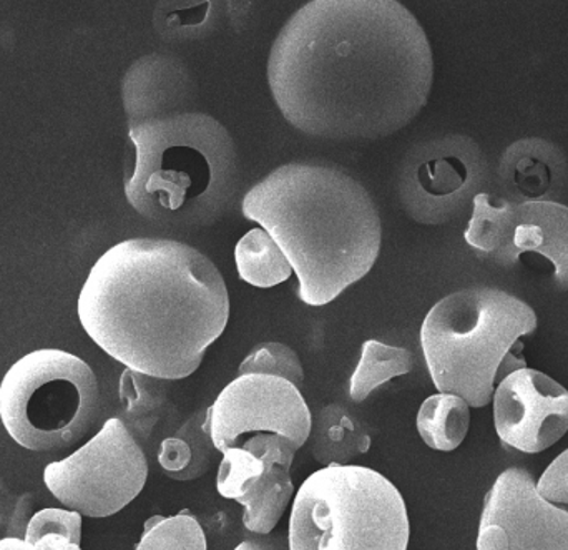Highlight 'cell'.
<instances>
[{
	"mask_svg": "<svg viewBox=\"0 0 568 550\" xmlns=\"http://www.w3.org/2000/svg\"><path fill=\"white\" fill-rule=\"evenodd\" d=\"M240 278L255 288H273L293 275V266L283 249L263 228L246 233L235 248Z\"/></svg>",
	"mask_w": 568,
	"mask_h": 550,
	"instance_id": "20",
	"label": "cell"
},
{
	"mask_svg": "<svg viewBox=\"0 0 568 550\" xmlns=\"http://www.w3.org/2000/svg\"><path fill=\"white\" fill-rule=\"evenodd\" d=\"M265 469L266 462L246 449L230 448L220 462L216 491L222 498L239 502Z\"/></svg>",
	"mask_w": 568,
	"mask_h": 550,
	"instance_id": "26",
	"label": "cell"
},
{
	"mask_svg": "<svg viewBox=\"0 0 568 550\" xmlns=\"http://www.w3.org/2000/svg\"><path fill=\"white\" fill-rule=\"evenodd\" d=\"M80 325L126 369L175 381L192 376L230 319L215 263L186 243L130 238L106 249L77 302Z\"/></svg>",
	"mask_w": 568,
	"mask_h": 550,
	"instance_id": "2",
	"label": "cell"
},
{
	"mask_svg": "<svg viewBox=\"0 0 568 550\" xmlns=\"http://www.w3.org/2000/svg\"><path fill=\"white\" fill-rule=\"evenodd\" d=\"M235 550H290L287 539L282 534L255 536L246 539Z\"/></svg>",
	"mask_w": 568,
	"mask_h": 550,
	"instance_id": "29",
	"label": "cell"
},
{
	"mask_svg": "<svg viewBox=\"0 0 568 550\" xmlns=\"http://www.w3.org/2000/svg\"><path fill=\"white\" fill-rule=\"evenodd\" d=\"M242 212L283 249L306 305L334 302L379 258L383 226L376 203L336 166H278L246 193Z\"/></svg>",
	"mask_w": 568,
	"mask_h": 550,
	"instance_id": "3",
	"label": "cell"
},
{
	"mask_svg": "<svg viewBox=\"0 0 568 550\" xmlns=\"http://www.w3.org/2000/svg\"><path fill=\"white\" fill-rule=\"evenodd\" d=\"M240 376L263 375L286 379L297 389L303 388L304 371L300 356L284 343H262L243 359Z\"/></svg>",
	"mask_w": 568,
	"mask_h": 550,
	"instance_id": "25",
	"label": "cell"
},
{
	"mask_svg": "<svg viewBox=\"0 0 568 550\" xmlns=\"http://www.w3.org/2000/svg\"><path fill=\"white\" fill-rule=\"evenodd\" d=\"M266 73L280 112L304 135L376 142L426 106L434 57L397 0H313L284 23Z\"/></svg>",
	"mask_w": 568,
	"mask_h": 550,
	"instance_id": "1",
	"label": "cell"
},
{
	"mask_svg": "<svg viewBox=\"0 0 568 550\" xmlns=\"http://www.w3.org/2000/svg\"><path fill=\"white\" fill-rule=\"evenodd\" d=\"M410 526L396 486L364 466L331 465L297 489L290 550H407Z\"/></svg>",
	"mask_w": 568,
	"mask_h": 550,
	"instance_id": "6",
	"label": "cell"
},
{
	"mask_svg": "<svg viewBox=\"0 0 568 550\" xmlns=\"http://www.w3.org/2000/svg\"><path fill=\"white\" fill-rule=\"evenodd\" d=\"M129 125L195 112L199 85L192 70L173 53H149L136 60L122 82Z\"/></svg>",
	"mask_w": 568,
	"mask_h": 550,
	"instance_id": "13",
	"label": "cell"
},
{
	"mask_svg": "<svg viewBox=\"0 0 568 550\" xmlns=\"http://www.w3.org/2000/svg\"><path fill=\"white\" fill-rule=\"evenodd\" d=\"M416 426L420 438L430 449L454 451L469 432L470 406L459 396L447 393L429 396L420 405Z\"/></svg>",
	"mask_w": 568,
	"mask_h": 550,
	"instance_id": "19",
	"label": "cell"
},
{
	"mask_svg": "<svg viewBox=\"0 0 568 550\" xmlns=\"http://www.w3.org/2000/svg\"><path fill=\"white\" fill-rule=\"evenodd\" d=\"M0 550H36L26 539L6 538L0 539Z\"/></svg>",
	"mask_w": 568,
	"mask_h": 550,
	"instance_id": "30",
	"label": "cell"
},
{
	"mask_svg": "<svg viewBox=\"0 0 568 550\" xmlns=\"http://www.w3.org/2000/svg\"><path fill=\"white\" fill-rule=\"evenodd\" d=\"M135 550H209V544L199 519L183 509L170 518H150Z\"/></svg>",
	"mask_w": 568,
	"mask_h": 550,
	"instance_id": "23",
	"label": "cell"
},
{
	"mask_svg": "<svg viewBox=\"0 0 568 550\" xmlns=\"http://www.w3.org/2000/svg\"><path fill=\"white\" fill-rule=\"evenodd\" d=\"M95 373L62 349H37L10 366L0 383V421L29 451L70 448L99 416Z\"/></svg>",
	"mask_w": 568,
	"mask_h": 550,
	"instance_id": "7",
	"label": "cell"
},
{
	"mask_svg": "<svg viewBox=\"0 0 568 550\" xmlns=\"http://www.w3.org/2000/svg\"><path fill=\"white\" fill-rule=\"evenodd\" d=\"M477 550H568V512L537 492L526 469H506L487 492Z\"/></svg>",
	"mask_w": 568,
	"mask_h": 550,
	"instance_id": "11",
	"label": "cell"
},
{
	"mask_svg": "<svg viewBox=\"0 0 568 550\" xmlns=\"http://www.w3.org/2000/svg\"><path fill=\"white\" fill-rule=\"evenodd\" d=\"M479 166V149L463 136L414 146L399 172V198L407 215L424 225L453 220L477 189Z\"/></svg>",
	"mask_w": 568,
	"mask_h": 550,
	"instance_id": "10",
	"label": "cell"
},
{
	"mask_svg": "<svg viewBox=\"0 0 568 550\" xmlns=\"http://www.w3.org/2000/svg\"><path fill=\"white\" fill-rule=\"evenodd\" d=\"M536 329V312L526 302L474 286L430 308L420 326V348L437 391L484 408L504 378L527 368L523 339Z\"/></svg>",
	"mask_w": 568,
	"mask_h": 550,
	"instance_id": "5",
	"label": "cell"
},
{
	"mask_svg": "<svg viewBox=\"0 0 568 550\" xmlns=\"http://www.w3.org/2000/svg\"><path fill=\"white\" fill-rule=\"evenodd\" d=\"M294 496L290 468L266 466L265 472L246 489L240 505L245 508L243 526L255 536H268L282 521L284 511Z\"/></svg>",
	"mask_w": 568,
	"mask_h": 550,
	"instance_id": "17",
	"label": "cell"
},
{
	"mask_svg": "<svg viewBox=\"0 0 568 550\" xmlns=\"http://www.w3.org/2000/svg\"><path fill=\"white\" fill-rule=\"evenodd\" d=\"M536 488L546 501L568 505V449L546 469Z\"/></svg>",
	"mask_w": 568,
	"mask_h": 550,
	"instance_id": "28",
	"label": "cell"
},
{
	"mask_svg": "<svg viewBox=\"0 0 568 550\" xmlns=\"http://www.w3.org/2000/svg\"><path fill=\"white\" fill-rule=\"evenodd\" d=\"M527 253L546 258L557 288L568 292V206L552 200L514 202L506 235L493 259L513 266Z\"/></svg>",
	"mask_w": 568,
	"mask_h": 550,
	"instance_id": "14",
	"label": "cell"
},
{
	"mask_svg": "<svg viewBox=\"0 0 568 550\" xmlns=\"http://www.w3.org/2000/svg\"><path fill=\"white\" fill-rule=\"evenodd\" d=\"M149 462L119 418H110L79 451L43 471L47 489L67 508L87 518H109L139 498Z\"/></svg>",
	"mask_w": 568,
	"mask_h": 550,
	"instance_id": "8",
	"label": "cell"
},
{
	"mask_svg": "<svg viewBox=\"0 0 568 550\" xmlns=\"http://www.w3.org/2000/svg\"><path fill=\"white\" fill-rule=\"evenodd\" d=\"M222 10L219 2L162 3L156 10V29L166 40L203 39L222 22Z\"/></svg>",
	"mask_w": 568,
	"mask_h": 550,
	"instance_id": "22",
	"label": "cell"
},
{
	"mask_svg": "<svg viewBox=\"0 0 568 550\" xmlns=\"http://www.w3.org/2000/svg\"><path fill=\"white\" fill-rule=\"evenodd\" d=\"M135 163L125 196L139 215L170 228L219 222L240 192L239 149L215 116L182 113L129 125Z\"/></svg>",
	"mask_w": 568,
	"mask_h": 550,
	"instance_id": "4",
	"label": "cell"
},
{
	"mask_svg": "<svg viewBox=\"0 0 568 550\" xmlns=\"http://www.w3.org/2000/svg\"><path fill=\"white\" fill-rule=\"evenodd\" d=\"M413 353L399 346L384 345L377 339H367L361 348L356 371L351 376L349 398L363 403L384 383L413 371Z\"/></svg>",
	"mask_w": 568,
	"mask_h": 550,
	"instance_id": "21",
	"label": "cell"
},
{
	"mask_svg": "<svg viewBox=\"0 0 568 550\" xmlns=\"http://www.w3.org/2000/svg\"><path fill=\"white\" fill-rule=\"evenodd\" d=\"M310 451L323 466L347 465L371 449L369 431L356 415L343 405H327L311 425Z\"/></svg>",
	"mask_w": 568,
	"mask_h": 550,
	"instance_id": "15",
	"label": "cell"
},
{
	"mask_svg": "<svg viewBox=\"0 0 568 550\" xmlns=\"http://www.w3.org/2000/svg\"><path fill=\"white\" fill-rule=\"evenodd\" d=\"M313 416L301 389L275 376L245 375L225 386L206 409L205 431L216 451L242 448L260 435H280L303 448Z\"/></svg>",
	"mask_w": 568,
	"mask_h": 550,
	"instance_id": "9",
	"label": "cell"
},
{
	"mask_svg": "<svg viewBox=\"0 0 568 550\" xmlns=\"http://www.w3.org/2000/svg\"><path fill=\"white\" fill-rule=\"evenodd\" d=\"M163 379L125 369L120 378L119 396L122 411L119 419L139 441L150 438L166 406Z\"/></svg>",
	"mask_w": 568,
	"mask_h": 550,
	"instance_id": "18",
	"label": "cell"
},
{
	"mask_svg": "<svg viewBox=\"0 0 568 550\" xmlns=\"http://www.w3.org/2000/svg\"><path fill=\"white\" fill-rule=\"evenodd\" d=\"M494 425L507 448L539 455L567 435L568 391L544 373L517 369L494 393Z\"/></svg>",
	"mask_w": 568,
	"mask_h": 550,
	"instance_id": "12",
	"label": "cell"
},
{
	"mask_svg": "<svg viewBox=\"0 0 568 550\" xmlns=\"http://www.w3.org/2000/svg\"><path fill=\"white\" fill-rule=\"evenodd\" d=\"M206 411L193 415L175 435L163 439L159 449V465L175 481H193L209 472L216 451L205 431Z\"/></svg>",
	"mask_w": 568,
	"mask_h": 550,
	"instance_id": "16",
	"label": "cell"
},
{
	"mask_svg": "<svg viewBox=\"0 0 568 550\" xmlns=\"http://www.w3.org/2000/svg\"><path fill=\"white\" fill-rule=\"evenodd\" d=\"M26 541L36 550H82V515L42 509L30 519Z\"/></svg>",
	"mask_w": 568,
	"mask_h": 550,
	"instance_id": "24",
	"label": "cell"
},
{
	"mask_svg": "<svg viewBox=\"0 0 568 550\" xmlns=\"http://www.w3.org/2000/svg\"><path fill=\"white\" fill-rule=\"evenodd\" d=\"M32 508V495H16L0 476V534L3 539H26Z\"/></svg>",
	"mask_w": 568,
	"mask_h": 550,
	"instance_id": "27",
	"label": "cell"
}]
</instances>
